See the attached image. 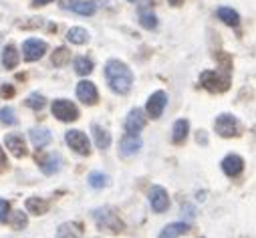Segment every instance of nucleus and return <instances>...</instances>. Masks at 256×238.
I'll list each match as a JSON object with an SVG mask.
<instances>
[{
	"instance_id": "15",
	"label": "nucleus",
	"mask_w": 256,
	"mask_h": 238,
	"mask_svg": "<svg viewBox=\"0 0 256 238\" xmlns=\"http://www.w3.org/2000/svg\"><path fill=\"white\" fill-rule=\"evenodd\" d=\"M38 166H40L42 174L52 176V174H56L60 170V156L58 154H48L46 158H40L38 160Z\"/></svg>"
},
{
	"instance_id": "17",
	"label": "nucleus",
	"mask_w": 256,
	"mask_h": 238,
	"mask_svg": "<svg viewBox=\"0 0 256 238\" xmlns=\"http://www.w3.org/2000/svg\"><path fill=\"white\" fill-rule=\"evenodd\" d=\"M188 230H190V224H188V222H174V224H168V226L160 232L158 238H180V236H184Z\"/></svg>"
},
{
	"instance_id": "19",
	"label": "nucleus",
	"mask_w": 256,
	"mask_h": 238,
	"mask_svg": "<svg viewBox=\"0 0 256 238\" xmlns=\"http://www.w3.org/2000/svg\"><path fill=\"white\" fill-rule=\"evenodd\" d=\"M190 134V124L188 119H178V122L174 124V130H172V142L174 144H184L186 138Z\"/></svg>"
},
{
	"instance_id": "11",
	"label": "nucleus",
	"mask_w": 256,
	"mask_h": 238,
	"mask_svg": "<svg viewBox=\"0 0 256 238\" xmlns=\"http://www.w3.org/2000/svg\"><path fill=\"white\" fill-rule=\"evenodd\" d=\"M60 8L62 10H73L83 16H91L95 12V4L87 2V0H60Z\"/></svg>"
},
{
	"instance_id": "16",
	"label": "nucleus",
	"mask_w": 256,
	"mask_h": 238,
	"mask_svg": "<svg viewBox=\"0 0 256 238\" xmlns=\"http://www.w3.org/2000/svg\"><path fill=\"white\" fill-rule=\"evenodd\" d=\"M6 148L12 152L14 158H22V156H26L24 140H22V136H18V134H10V136H6Z\"/></svg>"
},
{
	"instance_id": "30",
	"label": "nucleus",
	"mask_w": 256,
	"mask_h": 238,
	"mask_svg": "<svg viewBox=\"0 0 256 238\" xmlns=\"http://www.w3.org/2000/svg\"><path fill=\"white\" fill-rule=\"evenodd\" d=\"M8 220H10V226H12L14 230H22V228L28 224L26 214H24V212H20V210H18V212H14V214H12V218L8 216Z\"/></svg>"
},
{
	"instance_id": "35",
	"label": "nucleus",
	"mask_w": 256,
	"mask_h": 238,
	"mask_svg": "<svg viewBox=\"0 0 256 238\" xmlns=\"http://www.w3.org/2000/svg\"><path fill=\"white\" fill-rule=\"evenodd\" d=\"M2 166H6V156H4L2 148H0V168H2Z\"/></svg>"
},
{
	"instance_id": "2",
	"label": "nucleus",
	"mask_w": 256,
	"mask_h": 238,
	"mask_svg": "<svg viewBox=\"0 0 256 238\" xmlns=\"http://www.w3.org/2000/svg\"><path fill=\"white\" fill-rule=\"evenodd\" d=\"M93 218H95V224H97L99 228H103V230H107V232H111V234L123 232V222H121L119 214H115V210L109 208V206L97 208V210L93 212Z\"/></svg>"
},
{
	"instance_id": "1",
	"label": "nucleus",
	"mask_w": 256,
	"mask_h": 238,
	"mask_svg": "<svg viewBox=\"0 0 256 238\" xmlns=\"http://www.w3.org/2000/svg\"><path fill=\"white\" fill-rule=\"evenodd\" d=\"M105 79L115 93H127L134 85V73L125 63L111 58L105 65Z\"/></svg>"
},
{
	"instance_id": "13",
	"label": "nucleus",
	"mask_w": 256,
	"mask_h": 238,
	"mask_svg": "<svg viewBox=\"0 0 256 238\" xmlns=\"http://www.w3.org/2000/svg\"><path fill=\"white\" fill-rule=\"evenodd\" d=\"M142 150V140L138 136H123L121 142H119V152L123 158H130V156H136L138 152Z\"/></svg>"
},
{
	"instance_id": "7",
	"label": "nucleus",
	"mask_w": 256,
	"mask_h": 238,
	"mask_svg": "<svg viewBox=\"0 0 256 238\" xmlns=\"http://www.w3.org/2000/svg\"><path fill=\"white\" fill-rule=\"evenodd\" d=\"M144 128H146V115H144V111L140 107L132 109L130 113H127V117H125V132L130 136H138Z\"/></svg>"
},
{
	"instance_id": "8",
	"label": "nucleus",
	"mask_w": 256,
	"mask_h": 238,
	"mask_svg": "<svg viewBox=\"0 0 256 238\" xmlns=\"http://www.w3.org/2000/svg\"><path fill=\"white\" fill-rule=\"evenodd\" d=\"M46 52V42L38 40V38H28L22 44V54L26 61H38V58Z\"/></svg>"
},
{
	"instance_id": "28",
	"label": "nucleus",
	"mask_w": 256,
	"mask_h": 238,
	"mask_svg": "<svg viewBox=\"0 0 256 238\" xmlns=\"http://www.w3.org/2000/svg\"><path fill=\"white\" fill-rule=\"evenodd\" d=\"M75 71L79 73V75H89L91 71H93V61L91 58H87V56H79L77 61H75Z\"/></svg>"
},
{
	"instance_id": "9",
	"label": "nucleus",
	"mask_w": 256,
	"mask_h": 238,
	"mask_svg": "<svg viewBox=\"0 0 256 238\" xmlns=\"http://www.w3.org/2000/svg\"><path fill=\"white\" fill-rule=\"evenodd\" d=\"M166 105H168V95L164 93V91H156L150 99H148V115L152 117V119H160L162 117V113H164V109H166Z\"/></svg>"
},
{
	"instance_id": "32",
	"label": "nucleus",
	"mask_w": 256,
	"mask_h": 238,
	"mask_svg": "<svg viewBox=\"0 0 256 238\" xmlns=\"http://www.w3.org/2000/svg\"><path fill=\"white\" fill-rule=\"evenodd\" d=\"M26 107H30V109H34V111L42 109V107H44V97L38 95V93L28 95V99H26Z\"/></svg>"
},
{
	"instance_id": "37",
	"label": "nucleus",
	"mask_w": 256,
	"mask_h": 238,
	"mask_svg": "<svg viewBox=\"0 0 256 238\" xmlns=\"http://www.w3.org/2000/svg\"><path fill=\"white\" fill-rule=\"evenodd\" d=\"M184 2V0H170V4H174V6H180Z\"/></svg>"
},
{
	"instance_id": "10",
	"label": "nucleus",
	"mask_w": 256,
	"mask_h": 238,
	"mask_svg": "<svg viewBox=\"0 0 256 238\" xmlns=\"http://www.w3.org/2000/svg\"><path fill=\"white\" fill-rule=\"evenodd\" d=\"M150 204L156 212H166L170 208V196L166 192V188L162 186H154L150 190Z\"/></svg>"
},
{
	"instance_id": "18",
	"label": "nucleus",
	"mask_w": 256,
	"mask_h": 238,
	"mask_svg": "<svg viewBox=\"0 0 256 238\" xmlns=\"http://www.w3.org/2000/svg\"><path fill=\"white\" fill-rule=\"evenodd\" d=\"M56 238H83V230L75 222H65L56 230Z\"/></svg>"
},
{
	"instance_id": "29",
	"label": "nucleus",
	"mask_w": 256,
	"mask_h": 238,
	"mask_svg": "<svg viewBox=\"0 0 256 238\" xmlns=\"http://www.w3.org/2000/svg\"><path fill=\"white\" fill-rule=\"evenodd\" d=\"M107 184H109V178L105 174H101V172L89 174V186L91 188H105Z\"/></svg>"
},
{
	"instance_id": "20",
	"label": "nucleus",
	"mask_w": 256,
	"mask_h": 238,
	"mask_svg": "<svg viewBox=\"0 0 256 238\" xmlns=\"http://www.w3.org/2000/svg\"><path fill=\"white\" fill-rule=\"evenodd\" d=\"M30 142L36 150H40V148L50 144V132L44 130V128H32L30 130Z\"/></svg>"
},
{
	"instance_id": "26",
	"label": "nucleus",
	"mask_w": 256,
	"mask_h": 238,
	"mask_svg": "<svg viewBox=\"0 0 256 238\" xmlns=\"http://www.w3.org/2000/svg\"><path fill=\"white\" fill-rule=\"evenodd\" d=\"M69 58H71L69 48L58 46V48L54 50V54H52V65H54V67H62V65H67V63H69Z\"/></svg>"
},
{
	"instance_id": "21",
	"label": "nucleus",
	"mask_w": 256,
	"mask_h": 238,
	"mask_svg": "<svg viewBox=\"0 0 256 238\" xmlns=\"http://www.w3.org/2000/svg\"><path fill=\"white\" fill-rule=\"evenodd\" d=\"M18 61H20V54H18L16 46H14V44L4 46V50H2V65H4L6 69H14V67L18 65Z\"/></svg>"
},
{
	"instance_id": "31",
	"label": "nucleus",
	"mask_w": 256,
	"mask_h": 238,
	"mask_svg": "<svg viewBox=\"0 0 256 238\" xmlns=\"http://www.w3.org/2000/svg\"><path fill=\"white\" fill-rule=\"evenodd\" d=\"M0 124H4V126H14L16 124V117H14V109L12 107H2V109H0Z\"/></svg>"
},
{
	"instance_id": "6",
	"label": "nucleus",
	"mask_w": 256,
	"mask_h": 238,
	"mask_svg": "<svg viewBox=\"0 0 256 238\" xmlns=\"http://www.w3.org/2000/svg\"><path fill=\"white\" fill-rule=\"evenodd\" d=\"M65 140H67V144L71 146V150H75L77 154H81V156H89V154H91V144H89L87 136H85L81 130H71V132H67Z\"/></svg>"
},
{
	"instance_id": "34",
	"label": "nucleus",
	"mask_w": 256,
	"mask_h": 238,
	"mask_svg": "<svg viewBox=\"0 0 256 238\" xmlns=\"http://www.w3.org/2000/svg\"><path fill=\"white\" fill-rule=\"evenodd\" d=\"M0 95H2V97H12V95H14V87L2 85V87H0Z\"/></svg>"
},
{
	"instance_id": "22",
	"label": "nucleus",
	"mask_w": 256,
	"mask_h": 238,
	"mask_svg": "<svg viewBox=\"0 0 256 238\" xmlns=\"http://www.w3.org/2000/svg\"><path fill=\"white\" fill-rule=\"evenodd\" d=\"M218 18H220L224 24H228V26H238V24H240L238 12L232 10V8H228V6H220V8H218Z\"/></svg>"
},
{
	"instance_id": "38",
	"label": "nucleus",
	"mask_w": 256,
	"mask_h": 238,
	"mask_svg": "<svg viewBox=\"0 0 256 238\" xmlns=\"http://www.w3.org/2000/svg\"><path fill=\"white\" fill-rule=\"evenodd\" d=\"M103 2H105V4H107V2H109V0H103Z\"/></svg>"
},
{
	"instance_id": "23",
	"label": "nucleus",
	"mask_w": 256,
	"mask_h": 238,
	"mask_svg": "<svg viewBox=\"0 0 256 238\" xmlns=\"http://www.w3.org/2000/svg\"><path fill=\"white\" fill-rule=\"evenodd\" d=\"M93 136H95V144H97L99 150H107V148L111 146V136H109V132L103 130V128L97 126V124H93Z\"/></svg>"
},
{
	"instance_id": "33",
	"label": "nucleus",
	"mask_w": 256,
	"mask_h": 238,
	"mask_svg": "<svg viewBox=\"0 0 256 238\" xmlns=\"http://www.w3.org/2000/svg\"><path fill=\"white\" fill-rule=\"evenodd\" d=\"M10 216V204L0 198V222H6Z\"/></svg>"
},
{
	"instance_id": "12",
	"label": "nucleus",
	"mask_w": 256,
	"mask_h": 238,
	"mask_svg": "<svg viewBox=\"0 0 256 238\" xmlns=\"http://www.w3.org/2000/svg\"><path fill=\"white\" fill-rule=\"evenodd\" d=\"M77 97L85 103V105H95L97 99H99V93H97V87L91 83V81H81L77 85Z\"/></svg>"
},
{
	"instance_id": "5",
	"label": "nucleus",
	"mask_w": 256,
	"mask_h": 238,
	"mask_svg": "<svg viewBox=\"0 0 256 238\" xmlns=\"http://www.w3.org/2000/svg\"><path fill=\"white\" fill-rule=\"evenodd\" d=\"M214 128H216V134H220L222 138H236L238 132H240V126H238V119L234 115H218L216 122H214Z\"/></svg>"
},
{
	"instance_id": "36",
	"label": "nucleus",
	"mask_w": 256,
	"mask_h": 238,
	"mask_svg": "<svg viewBox=\"0 0 256 238\" xmlns=\"http://www.w3.org/2000/svg\"><path fill=\"white\" fill-rule=\"evenodd\" d=\"M32 2H34V6H42V4L50 2V0H32Z\"/></svg>"
},
{
	"instance_id": "14",
	"label": "nucleus",
	"mask_w": 256,
	"mask_h": 238,
	"mask_svg": "<svg viewBox=\"0 0 256 238\" xmlns=\"http://www.w3.org/2000/svg\"><path fill=\"white\" fill-rule=\"evenodd\" d=\"M242 170H244V160H242L240 156L230 154V156H226V158L222 160V172H224L226 176L234 178V176H238Z\"/></svg>"
},
{
	"instance_id": "3",
	"label": "nucleus",
	"mask_w": 256,
	"mask_h": 238,
	"mask_svg": "<svg viewBox=\"0 0 256 238\" xmlns=\"http://www.w3.org/2000/svg\"><path fill=\"white\" fill-rule=\"evenodd\" d=\"M200 83L210 93H222V91H226L230 87V77L228 75H222L218 71H204L200 75Z\"/></svg>"
},
{
	"instance_id": "24",
	"label": "nucleus",
	"mask_w": 256,
	"mask_h": 238,
	"mask_svg": "<svg viewBox=\"0 0 256 238\" xmlns=\"http://www.w3.org/2000/svg\"><path fill=\"white\" fill-rule=\"evenodd\" d=\"M67 40L73 42V44H85V42H89V32H87L85 28H81V26L69 28V32H67Z\"/></svg>"
},
{
	"instance_id": "4",
	"label": "nucleus",
	"mask_w": 256,
	"mask_h": 238,
	"mask_svg": "<svg viewBox=\"0 0 256 238\" xmlns=\"http://www.w3.org/2000/svg\"><path fill=\"white\" fill-rule=\"evenodd\" d=\"M52 115L60 122H77L79 119V109L75 103L67 99H56L52 101Z\"/></svg>"
},
{
	"instance_id": "25",
	"label": "nucleus",
	"mask_w": 256,
	"mask_h": 238,
	"mask_svg": "<svg viewBox=\"0 0 256 238\" xmlns=\"http://www.w3.org/2000/svg\"><path fill=\"white\" fill-rule=\"evenodd\" d=\"M26 210L28 212H32V214H46V210H48V202L46 200H42V198H28L26 200Z\"/></svg>"
},
{
	"instance_id": "27",
	"label": "nucleus",
	"mask_w": 256,
	"mask_h": 238,
	"mask_svg": "<svg viewBox=\"0 0 256 238\" xmlns=\"http://www.w3.org/2000/svg\"><path fill=\"white\" fill-rule=\"evenodd\" d=\"M140 22H142L144 28H150V30L158 26V18H156V14L150 12V10H146V8H140Z\"/></svg>"
}]
</instances>
